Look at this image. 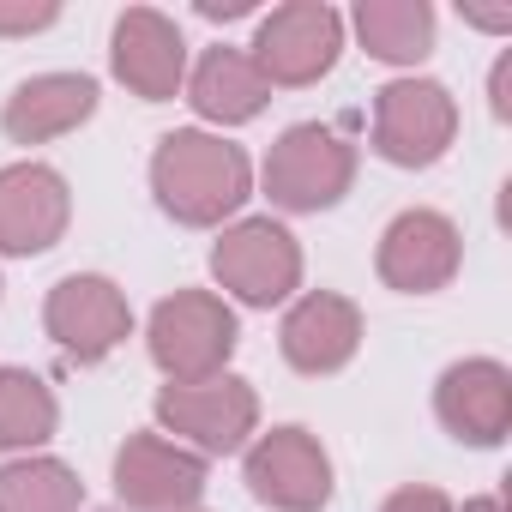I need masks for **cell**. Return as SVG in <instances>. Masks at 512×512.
I'll use <instances>...</instances> for the list:
<instances>
[{"label":"cell","instance_id":"obj_1","mask_svg":"<svg viewBox=\"0 0 512 512\" xmlns=\"http://www.w3.org/2000/svg\"><path fill=\"white\" fill-rule=\"evenodd\" d=\"M151 193L181 229H217L253 193V163L241 145L205 127H175L151 151Z\"/></svg>","mask_w":512,"mask_h":512},{"label":"cell","instance_id":"obj_2","mask_svg":"<svg viewBox=\"0 0 512 512\" xmlns=\"http://www.w3.org/2000/svg\"><path fill=\"white\" fill-rule=\"evenodd\" d=\"M235 308L211 290H175L151 308V326H145V350L151 362L163 368L169 386H199V380H217L235 356Z\"/></svg>","mask_w":512,"mask_h":512},{"label":"cell","instance_id":"obj_3","mask_svg":"<svg viewBox=\"0 0 512 512\" xmlns=\"http://www.w3.org/2000/svg\"><path fill=\"white\" fill-rule=\"evenodd\" d=\"M266 199L278 211H332L350 181H356V145L338 133V127H320V121H302V127H284L278 145L266 151Z\"/></svg>","mask_w":512,"mask_h":512},{"label":"cell","instance_id":"obj_4","mask_svg":"<svg viewBox=\"0 0 512 512\" xmlns=\"http://www.w3.org/2000/svg\"><path fill=\"white\" fill-rule=\"evenodd\" d=\"M211 278L241 308H278L302 290V241L278 217H241L211 247Z\"/></svg>","mask_w":512,"mask_h":512},{"label":"cell","instance_id":"obj_5","mask_svg":"<svg viewBox=\"0 0 512 512\" xmlns=\"http://www.w3.org/2000/svg\"><path fill=\"white\" fill-rule=\"evenodd\" d=\"M344 55V13L326 7V0H290V7H272L253 31L247 61L260 67V79L278 91H302L320 85Z\"/></svg>","mask_w":512,"mask_h":512},{"label":"cell","instance_id":"obj_6","mask_svg":"<svg viewBox=\"0 0 512 512\" xmlns=\"http://www.w3.org/2000/svg\"><path fill=\"white\" fill-rule=\"evenodd\" d=\"M151 410L175 434V446H187L199 458L241 452L260 434V392L235 374H217V380H199V386H163Z\"/></svg>","mask_w":512,"mask_h":512},{"label":"cell","instance_id":"obj_7","mask_svg":"<svg viewBox=\"0 0 512 512\" xmlns=\"http://www.w3.org/2000/svg\"><path fill=\"white\" fill-rule=\"evenodd\" d=\"M458 139V103L440 79H392L374 91V151L398 169H428Z\"/></svg>","mask_w":512,"mask_h":512},{"label":"cell","instance_id":"obj_8","mask_svg":"<svg viewBox=\"0 0 512 512\" xmlns=\"http://www.w3.org/2000/svg\"><path fill=\"white\" fill-rule=\"evenodd\" d=\"M464 266V235L446 211H398L386 229H380V253H374V272L386 290L398 296H434L458 278Z\"/></svg>","mask_w":512,"mask_h":512},{"label":"cell","instance_id":"obj_9","mask_svg":"<svg viewBox=\"0 0 512 512\" xmlns=\"http://www.w3.org/2000/svg\"><path fill=\"white\" fill-rule=\"evenodd\" d=\"M241 476L272 512H320L332 500V458L308 428H272L241 446Z\"/></svg>","mask_w":512,"mask_h":512},{"label":"cell","instance_id":"obj_10","mask_svg":"<svg viewBox=\"0 0 512 512\" xmlns=\"http://www.w3.org/2000/svg\"><path fill=\"white\" fill-rule=\"evenodd\" d=\"M43 326L49 338L73 356V362H103L133 338V308L121 296V284H109L103 272H73L49 290L43 302Z\"/></svg>","mask_w":512,"mask_h":512},{"label":"cell","instance_id":"obj_11","mask_svg":"<svg viewBox=\"0 0 512 512\" xmlns=\"http://www.w3.org/2000/svg\"><path fill=\"white\" fill-rule=\"evenodd\" d=\"M205 482V458L163 434H127V446L115 452V494L127 512H193Z\"/></svg>","mask_w":512,"mask_h":512},{"label":"cell","instance_id":"obj_12","mask_svg":"<svg viewBox=\"0 0 512 512\" xmlns=\"http://www.w3.org/2000/svg\"><path fill=\"white\" fill-rule=\"evenodd\" d=\"M109 67L139 103H169L187 85V37L157 7H127L109 37Z\"/></svg>","mask_w":512,"mask_h":512},{"label":"cell","instance_id":"obj_13","mask_svg":"<svg viewBox=\"0 0 512 512\" xmlns=\"http://www.w3.org/2000/svg\"><path fill=\"white\" fill-rule=\"evenodd\" d=\"M67 217H73V193H67L61 169H49V163L0 169V253H13V260L49 253L67 235Z\"/></svg>","mask_w":512,"mask_h":512},{"label":"cell","instance_id":"obj_14","mask_svg":"<svg viewBox=\"0 0 512 512\" xmlns=\"http://www.w3.org/2000/svg\"><path fill=\"white\" fill-rule=\"evenodd\" d=\"M278 350L308 380L338 374L362 350V308L350 296H338V290H308V296L290 302V314L278 326Z\"/></svg>","mask_w":512,"mask_h":512},{"label":"cell","instance_id":"obj_15","mask_svg":"<svg viewBox=\"0 0 512 512\" xmlns=\"http://www.w3.org/2000/svg\"><path fill=\"white\" fill-rule=\"evenodd\" d=\"M434 416L464 446H500L512 428V374L494 356L452 362L434 386Z\"/></svg>","mask_w":512,"mask_h":512},{"label":"cell","instance_id":"obj_16","mask_svg":"<svg viewBox=\"0 0 512 512\" xmlns=\"http://www.w3.org/2000/svg\"><path fill=\"white\" fill-rule=\"evenodd\" d=\"M97 115V79L85 73H37L25 79L7 109H0V127H7L13 145H49L73 127H85Z\"/></svg>","mask_w":512,"mask_h":512},{"label":"cell","instance_id":"obj_17","mask_svg":"<svg viewBox=\"0 0 512 512\" xmlns=\"http://www.w3.org/2000/svg\"><path fill=\"white\" fill-rule=\"evenodd\" d=\"M181 91H187L193 115L211 121V127H247L253 115H266V103H272V85L260 79V67L247 61V49H229V43L205 49Z\"/></svg>","mask_w":512,"mask_h":512},{"label":"cell","instance_id":"obj_18","mask_svg":"<svg viewBox=\"0 0 512 512\" xmlns=\"http://www.w3.org/2000/svg\"><path fill=\"white\" fill-rule=\"evenodd\" d=\"M362 49L386 67H416L434 49V7L428 0H356L350 13Z\"/></svg>","mask_w":512,"mask_h":512},{"label":"cell","instance_id":"obj_19","mask_svg":"<svg viewBox=\"0 0 512 512\" xmlns=\"http://www.w3.org/2000/svg\"><path fill=\"white\" fill-rule=\"evenodd\" d=\"M79 506H85V482L73 464L37 452L0 464V512H79Z\"/></svg>","mask_w":512,"mask_h":512},{"label":"cell","instance_id":"obj_20","mask_svg":"<svg viewBox=\"0 0 512 512\" xmlns=\"http://www.w3.org/2000/svg\"><path fill=\"white\" fill-rule=\"evenodd\" d=\"M61 404L31 368H0V452H37L55 440Z\"/></svg>","mask_w":512,"mask_h":512},{"label":"cell","instance_id":"obj_21","mask_svg":"<svg viewBox=\"0 0 512 512\" xmlns=\"http://www.w3.org/2000/svg\"><path fill=\"white\" fill-rule=\"evenodd\" d=\"M61 19L55 0H0V37H37Z\"/></svg>","mask_w":512,"mask_h":512},{"label":"cell","instance_id":"obj_22","mask_svg":"<svg viewBox=\"0 0 512 512\" xmlns=\"http://www.w3.org/2000/svg\"><path fill=\"white\" fill-rule=\"evenodd\" d=\"M380 512H458L440 488H422V482H410V488H398V494H386V506Z\"/></svg>","mask_w":512,"mask_h":512},{"label":"cell","instance_id":"obj_23","mask_svg":"<svg viewBox=\"0 0 512 512\" xmlns=\"http://www.w3.org/2000/svg\"><path fill=\"white\" fill-rule=\"evenodd\" d=\"M488 109H494V121H512V49L488 73Z\"/></svg>","mask_w":512,"mask_h":512},{"label":"cell","instance_id":"obj_24","mask_svg":"<svg viewBox=\"0 0 512 512\" xmlns=\"http://www.w3.org/2000/svg\"><path fill=\"white\" fill-rule=\"evenodd\" d=\"M464 25H476V31H512V7H470V0H464Z\"/></svg>","mask_w":512,"mask_h":512},{"label":"cell","instance_id":"obj_25","mask_svg":"<svg viewBox=\"0 0 512 512\" xmlns=\"http://www.w3.org/2000/svg\"><path fill=\"white\" fill-rule=\"evenodd\" d=\"M253 13V0H199V19H241Z\"/></svg>","mask_w":512,"mask_h":512},{"label":"cell","instance_id":"obj_26","mask_svg":"<svg viewBox=\"0 0 512 512\" xmlns=\"http://www.w3.org/2000/svg\"><path fill=\"white\" fill-rule=\"evenodd\" d=\"M464 512H506V500L500 494H476V500H464Z\"/></svg>","mask_w":512,"mask_h":512}]
</instances>
